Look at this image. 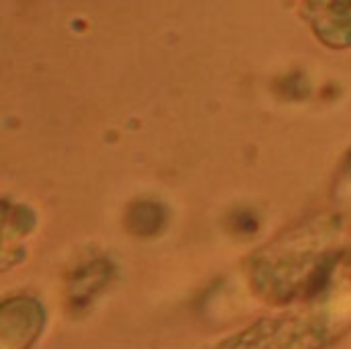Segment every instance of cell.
<instances>
[{
	"mask_svg": "<svg viewBox=\"0 0 351 349\" xmlns=\"http://www.w3.org/2000/svg\"><path fill=\"white\" fill-rule=\"evenodd\" d=\"M341 224L333 216L311 218L261 247L247 263V280L257 298L290 306L319 294L337 276Z\"/></svg>",
	"mask_w": 351,
	"mask_h": 349,
	"instance_id": "1",
	"label": "cell"
},
{
	"mask_svg": "<svg viewBox=\"0 0 351 349\" xmlns=\"http://www.w3.org/2000/svg\"><path fill=\"white\" fill-rule=\"evenodd\" d=\"M351 329V278L341 269L319 294L263 317L214 349H327Z\"/></svg>",
	"mask_w": 351,
	"mask_h": 349,
	"instance_id": "2",
	"label": "cell"
},
{
	"mask_svg": "<svg viewBox=\"0 0 351 349\" xmlns=\"http://www.w3.org/2000/svg\"><path fill=\"white\" fill-rule=\"evenodd\" d=\"M43 309L33 298H10L2 304V349H29L43 329Z\"/></svg>",
	"mask_w": 351,
	"mask_h": 349,
	"instance_id": "3",
	"label": "cell"
},
{
	"mask_svg": "<svg viewBox=\"0 0 351 349\" xmlns=\"http://www.w3.org/2000/svg\"><path fill=\"white\" fill-rule=\"evenodd\" d=\"M339 269H341L346 276H350L351 278V253H343L341 263H339Z\"/></svg>",
	"mask_w": 351,
	"mask_h": 349,
	"instance_id": "4",
	"label": "cell"
}]
</instances>
